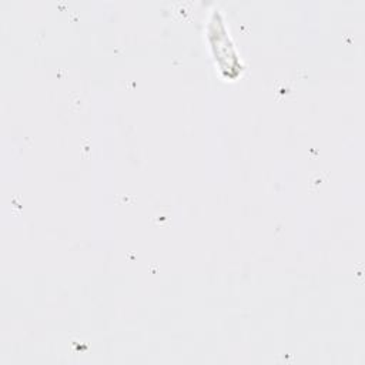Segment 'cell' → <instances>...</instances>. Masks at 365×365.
Returning a JSON list of instances; mask_svg holds the SVG:
<instances>
[{
    "mask_svg": "<svg viewBox=\"0 0 365 365\" xmlns=\"http://www.w3.org/2000/svg\"><path fill=\"white\" fill-rule=\"evenodd\" d=\"M208 36H210V41H211V47H212L215 60H217L222 74L225 77H231V78L237 77L241 70V64L237 58L234 46L230 41V37L225 31L222 21L220 20L218 13H214V16H212Z\"/></svg>",
    "mask_w": 365,
    "mask_h": 365,
    "instance_id": "6da1fadb",
    "label": "cell"
}]
</instances>
